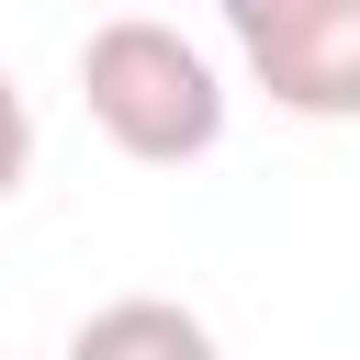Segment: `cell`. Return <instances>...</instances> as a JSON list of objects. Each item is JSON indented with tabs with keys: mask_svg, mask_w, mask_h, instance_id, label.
<instances>
[{
	"mask_svg": "<svg viewBox=\"0 0 360 360\" xmlns=\"http://www.w3.org/2000/svg\"><path fill=\"white\" fill-rule=\"evenodd\" d=\"M79 101H90V124H101L135 169H191V158L225 146V79H214V56H202L180 22H158V11L90 22V45H79Z\"/></svg>",
	"mask_w": 360,
	"mask_h": 360,
	"instance_id": "cell-1",
	"label": "cell"
},
{
	"mask_svg": "<svg viewBox=\"0 0 360 360\" xmlns=\"http://www.w3.org/2000/svg\"><path fill=\"white\" fill-rule=\"evenodd\" d=\"M248 79L281 112H304V124H360V0H326L315 22H292L281 45H259Z\"/></svg>",
	"mask_w": 360,
	"mask_h": 360,
	"instance_id": "cell-2",
	"label": "cell"
},
{
	"mask_svg": "<svg viewBox=\"0 0 360 360\" xmlns=\"http://www.w3.org/2000/svg\"><path fill=\"white\" fill-rule=\"evenodd\" d=\"M68 360H225V349H214V326H202L191 304L124 292V304H101V315L68 326Z\"/></svg>",
	"mask_w": 360,
	"mask_h": 360,
	"instance_id": "cell-3",
	"label": "cell"
},
{
	"mask_svg": "<svg viewBox=\"0 0 360 360\" xmlns=\"http://www.w3.org/2000/svg\"><path fill=\"white\" fill-rule=\"evenodd\" d=\"M225 11V34H236V56H259V45H281L292 22H315L326 0H214Z\"/></svg>",
	"mask_w": 360,
	"mask_h": 360,
	"instance_id": "cell-4",
	"label": "cell"
},
{
	"mask_svg": "<svg viewBox=\"0 0 360 360\" xmlns=\"http://www.w3.org/2000/svg\"><path fill=\"white\" fill-rule=\"evenodd\" d=\"M22 169H34V101H22V79L0 68V202L22 191Z\"/></svg>",
	"mask_w": 360,
	"mask_h": 360,
	"instance_id": "cell-5",
	"label": "cell"
}]
</instances>
